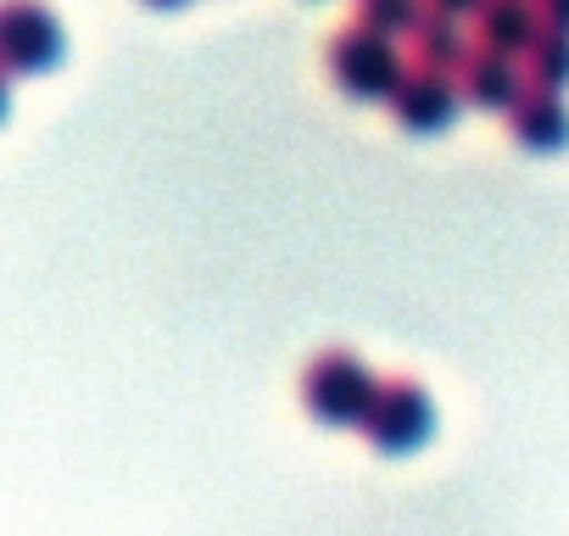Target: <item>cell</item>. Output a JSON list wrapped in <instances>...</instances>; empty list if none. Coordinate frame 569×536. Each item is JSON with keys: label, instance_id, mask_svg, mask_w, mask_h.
<instances>
[{"label": "cell", "instance_id": "obj_13", "mask_svg": "<svg viewBox=\"0 0 569 536\" xmlns=\"http://www.w3.org/2000/svg\"><path fill=\"white\" fill-rule=\"evenodd\" d=\"M430 7H436V12H452V18H475L486 0H430Z\"/></svg>", "mask_w": 569, "mask_h": 536}, {"label": "cell", "instance_id": "obj_3", "mask_svg": "<svg viewBox=\"0 0 569 536\" xmlns=\"http://www.w3.org/2000/svg\"><path fill=\"white\" fill-rule=\"evenodd\" d=\"M430 430H436V408H430V391L413 380H386L363 419V436L380 453H413Z\"/></svg>", "mask_w": 569, "mask_h": 536}, {"label": "cell", "instance_id": "obj_5", "mask_svg": "<svg viewBox=\"0 0 569 536\" xmlns=\"http://www.w3.org/2000/svg\"><path fill=\"white\" fill-rule=\"evenodd\" d=\"M391 118L408 129V135H436V129H447L452 118H458V107H463V90H458V73H441V68H408L402 73V85L391 90Z\"/></svg>", "mask_w": 569, "mask_h": 536}, {"label": "cell", "instance_id": "obj_1", "mask_svg": "<svg viewBox=\"0 0 569 536\" xmlns=\"http://www.w3.org/2000/svg\"><path fill=\"white\" fill-rule=\"evenodd\" d=\"M402 73L408 68H402L397 40L380 34V29H369V23H358V18H352V29H341L330 40V79L347 96H358V101H391V90L402 85Z\"/></svg>", "mask_w": 569, "mask_h": 536}, {"label": "cell", "instance_id": "obj_6", "mask_svg": "<svg viewBox=\"0 0 569 536\" xmlns=\"http://www.w3.org/2000/svg\"><path fill=\"white\" fill-rule=\"evenodd\" d=\"M458 90L469 107H486V112H513L519 96L530 90V73H519V57H502V51H469V62L458 68Z\"/></svg>", "mask_w": 569, "mask_h": 536}, {"label": "cell", "instance_id": "obj_4", "mask_svg": "<svg viewBox=\"0 0 569 536\" xmlns=\"http://www.w3.org/2000/svg\"><path fill=\"white\" fill-rule=\"evenodd\" d=\"M0 57H7V73H46L62 57V23L40 7V0H7L0 12Z\"/></svg>", "mask_w": 569, "mask_h": 536}, {"label": "cell", "instance_id": "obj_2", "mask_svg": "<svg viewBox=\"0 0 569 536\" xmlns=\"http://www.w3.org/2000/svg\"><path fill=\"white\" fill-rule=\"evenodd\" d=\"M375 397H380V380L352 353H319L302 369V403L325 425H363Z\"/></svg>", "mask_w": 569, "mask_h": 536}, {"label": "cell", "instance_id": "obj_14", "mask_svg": "<svg viewBox=\"0 0 569 536\" xmlns=\"http://www.w3.org/2000/svg\"><path fill=\"white\" fill-rule=\"evenodd\" d=\"M146 7H184V0H146Z\"/></svg>", "mask_w": 569, "mask_h": 536}, {"label": "cell", "instance_id": "obj_8", "mask_svg": "<svg viewBox=\"0 0 569 536\" xmlns=\"http://www.w3.org/2000/svg\"><path fill=\"white\" fill-rule=\"evenodd\" d=\"M513 123V140L525 151H563L569 146V107H563V90H525L519 107L508 112Z\"/></svg>", "mask_w": 569, "mask_h": 536}, {"label": "cell", "instance_id": "obj_10", "mask_svg": "<svg viewBox=\"0 0 569 536\" xmlns=\"http://www.w3.org/2000/svg\"><path fill=\"white\" fill-rule=\"evenodd\" d=\"M525 73L536 90H569V29H541L536 46L525 51Z\"/></svg>", "mask_w": 569, "mask_h": 536}, {"label": "cell", "instance_id": "obj_7", "mask_svg": "<svg viewBox=\"0 0 569 536\" xmlns=\"http://www.w3.org/2000/svg\"><path fill=\"white\" fill-rule=\"evenodd\" d=\"M541 29H547V18H541L536 0H486L475 12V46L519 57V62H525V51L536 46Z\"/></svg>", "mask_w": 569, "mask_h": 536}, {"label": "cell", "instance_id": "obj_12", "mask_svg": "<svg viewBox=\"0 0 569 536\" xmlns=\"http://www.w3.org/2000/svg\"><path fill=\"white\" fill-rule=\"evenodd\" d=\"M536 7H541V18L552 29H569V0H536Z\"/></svg>", "mask_w": 569, "mask_h": 536}, {"label": "cell", "instance_id": "obj_11", "mask_svg": "<svg viewBox=\"0 0 569 536\" xmlns=\"http://www.w3.org/2000/svg\"><path fill=\"white\" fill-rule=\"evenodd\" d=\"M425 12H430V0H352V18L391 34V40H408Z\"/></svg>", "mask_w": 569, "mask_h": 536}, {"label": "cell", "instance_id": "obj_9", "mask_svg": "<svg viewBox=\"0 0 569 536\" xmlns=\"http://www.w3.org/2000/svg\"><path fill=\"white\" fill-rule=\"evenodd\" d=\"M408 46H413V62H419V68L458 73V68L469 62V34L458 29V18H452V12H436V7L419 18V29L408 34Z\"/></svg>", "mask_w": 569, "mask_h": 536}]
</instances>
